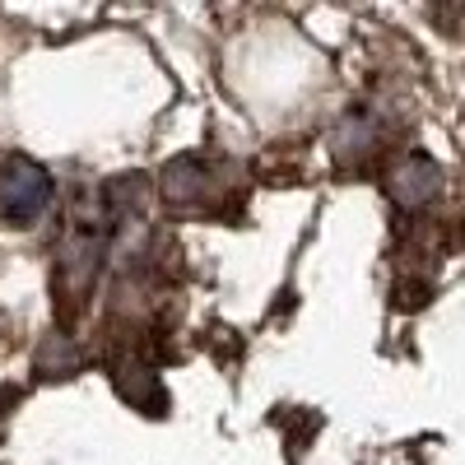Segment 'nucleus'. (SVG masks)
<instances>
[{
  "mask_svg": "<svg viewBox=\"0 0 465 465\" xmlns=\"http://www.w3.org/2000/svg\"><path fill=\"white\" fill-rule=\"evenodd\" d=\"M52 205V177L33 159H5L0 163V219L10 228H28Z\"/></svg>",
  "mask_w": 465,
  "mask_h": 465,
  "instance_id": "nucleus-1",
  "label": "nucleus"
},
{
  "mask_svg": "<svg viewBox=\"0 0 465 465\" xmlns=\"http://www.w3.org/2000/svg\"><path fill=\"white\" fill-rule=\"evenodd\" d=\"M386 191H391L396 205L419 210L423 201H433V191H438V163L429 159V153H405V159L391 168V182H386Z\"/></svg>",
  "mask_w": 465,
  "mask_h": 465,
  "instance_id": "nucleus-2",
  "label": "nucleus"
},
{
  "mask_svg": "<svg viewBox=\"0 0 465 465\" xmlns=\"http://www.w3.org/2000/svg\"><path fill=\"white\" fill-rule=\"evenodd\" d=\"M205 191H210V168H205V159H196V153H186V159L163 168V196L173 205H201Z\"/></svg>",
  "mask_w": 465,
  "mask_h": 465,
  "instance_id": "nucleus-3",
  "label": "nucleus"
}]
</instances>
